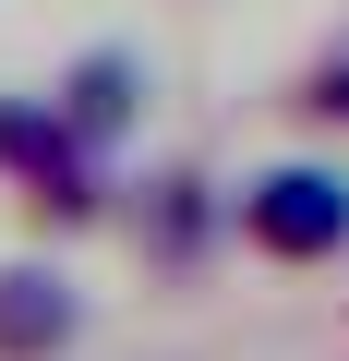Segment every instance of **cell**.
Returning a JSON list of instances; mask_svg holds the SVG:
<instances>
[{
  "instance_id": "cell-1",
  "label": "cell",
  "mask_w": 349,
  "mask_h": 361,
  "mask_svg": "<svg viewBox=\"0 0 349 361\" xmlns=\"http://www.w3.org/2000/svg\"><path fill=\"white\" fill-rule=\"evenodd\" d=\"M229 241L277 277H313V265H349V157L337 145H289L265 169L229 180Z\"/></svg>"
},
{
  "instance_id": "cell-2",
  "label": "cell",
  "mask_w": 349,
  "mask_h": 361,
  "mask_svg": "<svg viewBox=\"0 0 349 361\" xmlns=\"http://www.w3.org/2000/svg\"><path fill=\"white\" fill-rule=\"evenodd\" d=\"M109 241H121L157 289H193L217 253H241V241H229V180H217L205 157H145V169H121Z\"/></svg>"
},
{
  "instance_id": "cell-3",
  "label": "cell",
  "mask_w": 349,
  "mask_h": 361,
  "mask_svg": "<svg viewBox=\"0 0 349 361\" xmlns=\"http://www.w3.org/2000/svg\"><path fill=\"white\" fill-rule=\"evenodd\" d=\"M85 337H97V289L49 241L0 253V361H73Z\"/></svg>"
},
{
  "instance_id": "cell-4",
  "label": "cell",
  "mask_w": 349,
  "mask_h": 361,
  "mask_svg": "<svg viewBox=\"0 0 349 361\" xmlns=\"http://www.w3.org/2000/svg\"><path fill=\"white\" fill-rule=\"evenodd\" d=\"M49 97H61V121H73L97 157H133V145H145V109H157V73H145V49L97 37V49H73V61L49 73Z\"/></svg>"
},
{
  "instance_id": "cell-5",
  "label": "cell",
  "mask_w": 349,
  "mask_h": 361,
  "mask_svg": "<svg viewBox=\"0 0 349 361\" xmlns=\"http://www.w3.org/2000/svg\"><path fill=\"white\" fill-rule=\"evenodd\" d=\"M121 169H133V157H97V145L49 157L25 193H13L25 241H49V253H73V241H109V217H121Z\"/></svg>"
},
{
  "instance_id": "cell-6",
  "label": "cell",
  "mask_w": 349,
  "mask_h": 361,
  "mask_svg": "<svg viewBox=\"0 0 349 361\" xmlns=\"http://www.w3.org/2000/svg\"><path fill=\"white\" fill-rule=\"evenodd\" d=\"M85 133L61 121V97L49 85H0V193H25V180L49 169V157H73Z\"/></svg>"
},
{
  "instance_id": "cell-7",
  "label": "cell",
  "mask_w": 349,
  "mask_h": 361,
  "mask_svg": "<svg viewBox=\"0 0 349 361\" xmlns=\"http://www.w3.org/2000/svg\"><path fill=\"white\" fill-rule=\"evenodd\" d=\"M277 121H289L301 145H349V37H325V49L277 85Z\"/></svg>"
},
{
  "instance_id": "cell-8",
  "label": "cell",
  "mask_w": 349,
  "mask_h": 361,
  "mask_svg": "<svg viewBox=\"0 0 349 361\" xmlns=\"http://www.w3.org/2000/svg\"><path fill=\"white\" fill-rule=\"evenodd\" d=\"M337 337H349V313H337Z\"/></svg>"
}]
</instances>
